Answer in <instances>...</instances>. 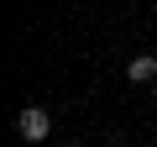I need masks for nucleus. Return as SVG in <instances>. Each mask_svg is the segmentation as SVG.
<instances>
[{"label": "nucleus", "instance_id": "1", "mask_svg": "<svg viewBox=\"0 0 157 147\" xmlns=\"http://www.w3.org/2000/svg\"><path fill=\"white\" fill-rule=\"evenodd\" d=\"M16 131H21V142H47V131H52V116H47L42 105H26V110L16 116Z\"/></svg>", "mask_w": 157, "mask_h": 147}, {"label": "nucleus", "instance_id": "2", "mask_svg": "<svg viewBox=\"0 0 157 147\" xmlns=\"http://www.w3.org/2000/svg\"><path fill=\"white\" fill-rule=\"evenodd\" d=\"M126 79H131V84H152V79H157V58H152V53L131 58V68H126Z\"/></svg>", "mask_w": 157, "mask_h": 147}, {"label": "nucleus", "instance_id": "3", "mask_svg": "<svg viewBox=\"0 0 157 147\" xmlns=\"http://www.w3.org/2000/svg\"><path fill=\"white\" fill-rule=\"evenodd\" d=\"M68 147H78V142H68Z\"/></svg>", "mask_w": 157, "mask_h": 147}]
</instances>
